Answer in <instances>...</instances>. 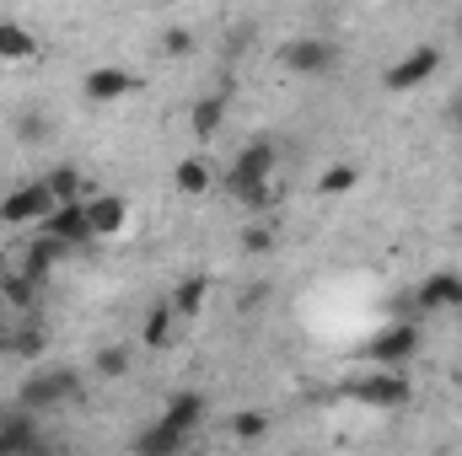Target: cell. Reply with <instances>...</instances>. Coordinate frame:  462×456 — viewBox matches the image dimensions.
<instances>
[{"instance_id":"7c38bea8","label":"cell","mask_w":462,"mask_h":456,"mask_svg":"<svg viewBox=\"0 0 462 456\" xmlns=\"http://www.w3.org/2000/svg\"><path fill=\"white\" fill-rule=\"evenodd\" d=\"M134 87V76L129 70H118V65H97V70H87V81H81V92L92 97V103H114Z\"/></svg>"},{"instance_id":"30bf717a","label":"cell","mask_w":462,"mask_h":456,"mask_svg":"<svg viewBox=\"0 0 462 456\" xmlns=\"http://www.w3.org/2000/svg\"><path fill=\"white\" fill-rule=\"evenodd\" d=\"M43 236H54V242H65V247H81V242H92V221H87V199L81 205H60L49 221H43Z\"/></svg>"},{"instance_id":"7a4b0ae2","label":"cell","mask_w":462,"mask_h":456,"mask_svg":"<svg viewBox=\"0 0 462 456\" xmlns=\"http://www.w3.org/2000/svg\"><path fill=\"white\" fill-rule=\"evenodd\" d=\"M199 419H205V397L199 392H172L162 419L134 435V456H189V435L199 430Z\"/></svg>"},{"instance_id":"836d02e7","label":"cell","mask_w":462,"mask_h":456,"mask_svg":"<svg viewBox=\"0 0 462 456\" xmlns=\"http://www.w3.org/2000/svg\"><path fill=\"white\" fill-rule=\"evenodd\" d=\"M0 456H5V446H0Z\"/></svg>"},{"instance_id":"4316f807","label":"cell","mask_w":462,"mask_h":456,"mask_svg":"<svg viewBox=\"0 0 462 456\" xmlns=\"http://www.w3.org/2000/svg\"><path fill=\"white\" fill-rule=\"evenodd\" d=\"M189 49H194V32H183V27H172V32H167V54L178 59V54H189Z\"/></svg>"},{"instance_id":"5b68a950","label":"cell","mask_w":462,"mask_h":456,"mask_svg":"<svg viewBox=\"0 0 462 456\" xmlns=\"http://www.w3.org/2000/svg\"><path fill=\"white\" fill-rule=\"evenodd\" d=\"M280 59H285L291 76H328V70L339 65V43L323 38V32H301V38H291V43L280 49Z\"/></svg>"},{"instance_id":"9a60e30c","label":"cell","mask_w":462,"mask_h":456,"mask_svg":"<svg viewBox=\"0 0 462 456\" xmlns=\"http://www.w3.org/2000/svg\"><path fill=\"white\" fill-rule=\"evenodd\" d=\"M32 54H38V38L22 22H0V59H32Z\"/></svg>"},{"instance_id":"277c9868","label":"cell","mask_w":462,"mask_h":456,"mask_svg":"<svg viewBox=\"0 0 462 456\" xmlns=\"http://www.w3.org/2000/svg\"><path fill=\"white\" fill-rule=\"evenodd\" d=\"M339 392L349 403H365V408H403L414 387H409L403 370H365V376H349Z\"/></svg>"},{"instance_id":"f546056e","label":"cell","mask_w":462,"mask_h":456,"mask_svg":"<svg viewBox=\"0 0 462 456\" xmlns=\"http://www.w3.org/2000/svg\"><path fill=\"white\" fill-rule=\"evenodd\" d=\"M22 456H60V451H54V446H49V441H38V446H32V451H22Z\"/></svg>"},{"instance_id":"83f0119b","label":"cell","mask_w":462,"mask_h":456,"mask_svg":"<svg viewBox=\"0 0 462 456\" xmlns=\"http://www.w3.org/2000/svg\"><path fill=\"white\" fill-rule=\"evenodd\" d=\"M263 296H269V285H247V290H242V312H258Z\"/></svg>"},{"instance_id":"d4e9b609","label":"cell","mask_w":462,"mask_h":456,"mask_svg":"<svg viewBox=\"0 0 462 456\" xmlns=\"http://www.w3.org/2000/svg\"><path fill=\"white\" fill-rule=\"evenodd\" d=\"M16 134L27 140V145H38L49 129H43V114H16Z\"/></svg>"},{"instance_id":"603a6c76","label":"cell","mask_w":462,"mask_h":456,"mask_svg":"<svg viewBox=\"0 0 462 456\" xmlns=\"http://www.w3.org/2000/svg\"><path fill=\"white\" fill-rule=\"evenodd\" d=\"M178 188H183V194H205V188H210V167H205V161H183V167H178Z\"/></svg>"},{"instance_id":"5bb4252c","label":"cell","mask_w":462,"mask_h":456,"mask_svg":"<svg viewBox=\"0 0 462 456\" xmlns=\"http://www.w3.org/2000/svg\"><path fill=\"white\" fill-rule=\"evenodd\" d=\"M124 215H129V205H124L118 194H97V199H87L92 236H108V231H118V226H124Z\"/></svg>"},{"instance_id":"4fadbf2b","label":"cell","mask_w":462,"mask_h":456,"mask_svg":"<svg viewBox=\"0 0 462 456\" xmlns=\"http://www.w3.org/2000/svg\"><path fill=\"white\" fill-rule=\"evenodd\" d=\"M65 252H70L65 242H54V236H43V231H38V242L27 247V263H22V274H27L32 285H43V279H49V269H54Z\"/></svg>"},{"instance_id":"d6986e66","label":"cell","mask_w":462,"mask_h":456,"mask_svg":"<svg viewBox=\"0 0 462 456\" xmlns=\"http://www.w3.org/2000/svg\"><path fill=\"white\" fill-rule=\"evenodd\" d=\"M167 333H172V306L162 301V306L145 317V349H167Z\"/></svg>"},{"instance_id":"ac0fdd59","label":"cell","mask_w":462,"mask_h":456,"mask_svg":"<svg viewBox=\"0 0 462 456\" xmlns=\"http://www.w3.org/2000/svg\"><path fill=\"white\" fill-rule=\"evenodd\" d=\"M205 290H210V279H205V274H194V279H183V285L172 290V301H167V306H172V312H199V306H205Z\"/></svg>"},{"instance_id":"f1b7e54d","label":"cell","mask_w":462,"mask_h":456,"mask_svg":"<svg viewBox=\"0 0 462 456\" xmlns=\"http://www.w3.org/2000/svg\"><path fill=\"white\" fill-rule=\"evenodd\" d=\"M447 123H452V129H462V92L447 103Z\"/></svg>"},{"instance_id":"cb8c5ba5","label":"cell","mask_w":462,"mask_h":456,"mask_svg":"<svg viewBox=\"0 0 462 456\" xmlns=\"http://www.w3.org/2000/svg\"><path fill=\"white\" fill-rule=\"evenodd\" d=\"M0 290H5V301H11V306H32V290H38V285H32L27 274H5V285H0Z\"/></svg>"},{"instance_id":"4dcf8cb0","label":"cell","mask_w":462,"mask_h":456,"mask_svg":"<svg viewBox=\"0 0 462 456\" xmlns=\"http://www.w3.org/2000/svg\"><path fill=\"white\" fill-rule=\"evenodd\" d=\"M0 285H5V252H0Z\"/></svg>"},{"instance_id":"1f68e13d","label":"cell","mask_w":462,"mask_h":456,"mask_svg":"<svg viewBox=\"0 0 462 456\" xmlns=\"http://www.w3.org/2000/svg\"><path fill=\"white\" fill-rule=\"evenodd\" d=\"M189 456H210V451H189Z\"/></svg>"},{"instance_id":"ffe728a7","label":"cell","mask_w":462,"mask_h":456,"mask_svg":"<svg viewBox=\"0 0 462 456\" xmlns=\"http://www.w3.org/2000/svg\"><path fill=\"white\" fill-rule=\"evenodd\" d=\"M263 430H269V419H263L258 408H247V414H231V435H236V441H247V446H253V441H263Z\"/></svg>"},{"instance_id":"ba28073f","label":"cell","mask_w":462,"mask_h":456,"mask_svg":"<svg viewBox=\"0 0 462 456\" xmlns=\"http://www.w3.org/2000/svg\"><path fill=\"white\" fill-rule=\"evenodd\" d=\"M436 70H441V49H436V43H420V49H409L398 65H387L382 87H387V92H420Z\"/></svg>"},{"instance_id":"52a82bcc","label":"cell","mask_w":462,"mask_h":456,"mask_svg":"<svg viewBox=\"0 0 462 456\" xmlns=\"http://www.w3.org/2000/svg\"><path fill=\"white\" fill-rule=\"evenodd\" d=\"M54 210H60V205H54V194H49L43 183H22V188H11V194L0 199V221H5V226H43Z\"/></svg>"},{"instance_id":"e0dca14e","label":"cell","mask_w":462,"mask_h":456,"mask_svg":"<svg viewBox=\"0 0 462 456\" xmlns=\"http://www.w3.org/2000/svg\"><path fill=\"white\" fill-rule=\"evenodd\" d=\"M43 343H49V333H43L38 323H27V328H16V333L5 339V354H22V360H38V354H43Z\"/></svg>"},{"instance_id":"7402d4cb","label":"cell","mask_w":462,"mask_h":456,"mask_svg":"<svg viewBox=\"0 0 462 456\" xmlns=\"http://www.w3.org/2000/svg\"><path fill=\"white\" fill-rule=\"evenodd\" d=\"M355 183H360V172H355L349 161H339V167H328V172L318 178V188H323V194H349Z\"/></svg>"},{"instance_id":"2e32d148","label":"cell","mask_w":462,"mask_h":456,"mask_svg":"<svg viewBox=\"0 0 462 456\" xmlns=\"http://www.w3.org/2000/svg\"><path fill=\"white\" fill-rule=\"evenodd\" d=\"M43 188L54 194V205H81V167H54Z\"/></svg>"},{"instance_id":"3957f363","label":"cell","mask_w":462,"mask_h":456,"mask_svg":"<svg viewBox=\"0 0 462 456\" xmlns=\"http://www.w3.org/2000/svg\"><path fill=\"white\" fill-rule=\"evenodd\" d=\"M81 397V370L76 365H43L16 387V408L22 414H43V408H65Z\"/></svg>"},{"instance_id":"8992f818","label":"cell","mask_w":462,"mask_h":456,"mask_svg":"<svg viewBox=\"0 0 462 456\" xmlns=\"http://www.w3.org/2000/svg\"><path fill=\"white\" fill-rule=\"evenodd\" d=\"M414 354H420V328L414 323H393V328H382L376 339L365 343L371 370H403Z\"/></svg>"},{"instance_id":"8fae6325","label":"cell","mask_w":462,"mask_h":456,"mask_svg":"<svg viewBox=\"0 0 462 456\" xmlns=\"http://www.w3.org/2000/svg\"><path fill=\"white\" fill-rule=\"evenodd\" d=\"M226 108H231V87L210 92V97H199V103L189 108V129H194L199 140H216V129L226 123Z\"/></svg>"},{"instance_id":"9c48e42d","label":"cell","mask_w":462,"mask_h":456,"mask_svg":"<svg viewBox=\"0 0 462 456\" xmlns=\"http://www.w3.org/2000/svg\"><path fill=\"white\" fill-rule=\"evenodd\" d=\"M414 306H420V312H457L462 306V274H452V269L430 274V279L414 290Z\"/></svg>"},{"instance_id":"6da1fadb","label":"cell","mask_w":462,"mask_h":456,"mask_svg":"<svg viewBox=\"0 0 462 456\" xmlns=\"http://www.w3.org/2000/svg\"><path fill=\"white\" fill-rule=\"evenodd\" d=\"M274 167H280V150H274V140H247L242 150H236V161H231L226 172V188L236 205H247V210H274L280 205V188H274Z\"/></svg>"},{"instance_id":"44dd1931","label":"cell","mask_w":462,"mask_h":456,"mask_svg":"<svg viewBox=\"0 0 462 456\" xmlns=\"http://www.w3.org/2000/svg\"><path fill=\"white\" fill-rule=\"evenodd\" d=\"M92 365H97V376H108V381H114V376H124V370H129V349H124V343H103Z\"/></svg>"},{"instance_id":"d6a6232c","label":"cell","mask_w":462,"mask_h":456,"mask_svg":"<svg viewBox=\"0 0 462 456\" xmlns=\"http://www.w3.org/2000/svg\"><path fill=\"white\" fill-rule=\"evenodd\" d=\"M0 354H5V339H0Z\"/></svg>"},{"instance_id":"484cf974","label":"cell","mask_w":462,"mask_h":456,"mask_svg":"<svg viewBox=\"0 0 462 456\" xmlns=\"http://www.w3.org/2000/svg\"><path fill=\"white\" fill-rule=\"evenodd\" d=\"M242 247H247V252H269V247H274V231H269V226H253L247 236H242Z\"/></svg>"}]
</instances>
